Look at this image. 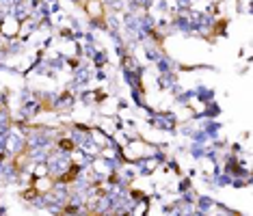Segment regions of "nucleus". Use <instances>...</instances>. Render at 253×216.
<instances>
[{
    "instance_id": "nucleus-4",
    "label": "nucleus",
    "mask_w": 253,
    "mask_h": 216,
    "mask_svg": "<svg viewBox=\"0 0 253 216\" xmlns=\"http://www.w3.org/2000/svg\"><path fill=\"white\" fill-rule=\"evenodd\" d=\"M0 160H5V154H0Z\"/></svg>"
},
{
    "instance_id": "nucleus-1",
    "label": "nucleus",
    "mask_w": 253,
    "mask_h": 216,
    "mask_svg": "<svg viewBox=\"0 0 253 216\" xmlns=\"http://www.w3.org/2000/svg\"><path fill=\"white\" fill-rule=\"evenodd\" d=\"M78 171H80V166H78V164H72L69 173H67V175H63V177H61V182H72V179L78 175Z\"/></svg>"
},
{
    "instance_id": "nucleus-3",
    "label": "nucleus",
    "mask_w": 253,
    "mask_h": 216,
    "mask_svg": "<svg viewBox=\"0 0 253 216\" xmlns=\"http://www.w3.org/2000/svg\"><path fill=\"white\" fill-rule=\"evenodd\" d=\"M37 195H39V190H37V188H28V190H24V197H26V199L37 197Z\"/></svg>"
},
{
    "instance_id": "nucleus-2",
    "label": "nucleus",
    "mask_w": 253,
    "mask_h": 216,
    "mask_svg": "<svg viewBox=\"0 0 253 216\" xmlns=\"http://www.w3.org/2000/svg\"><path fill=\"white\" fill-rule=\"evenodd\" d=\"M59 145H61V149H65V151H72V149H74V143H72L69 138H63Z\"/></svg>"
}]
</instances>
